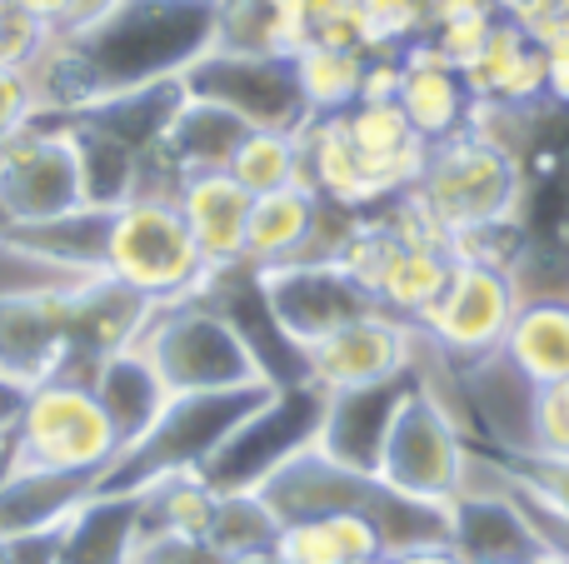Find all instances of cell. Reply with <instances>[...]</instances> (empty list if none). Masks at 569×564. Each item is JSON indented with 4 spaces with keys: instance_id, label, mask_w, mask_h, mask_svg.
<instances>
[{
    "instance_id": "cell-1",
    "label": "cell",
    "mask_w": 569,
    "mask_h": 564,
    "mask_svg": "<svg viewBox=\"0 0 569 564\" xmlns=\"http://www.w3.org/2000/svg\"><path fill=\"white\" fill-rule=\"evenodd\" d=\"M136 350L150 360V370L170 395H220V390H250L276 380L266 360L256 355V345L246 340V330L210 300L156 305Z\"/></svg>"
},
{
    "instance_id": "cell-2",
    "label": "cell",
    "mask_w": 569,
    "mask_h": 564,
    "mask_svg": "<svg viewBox=\"0 0 569 564\" xmlns=\"http://www.w3.org/2000/svg\"><path fill=\"white\" fill-rule=\"evenodd\" d=\"M100 270L116 285L146 295L150 305L200 300L220 275L216 265H206L176 195H130L126 205L110 210Z\"/></svg>"
},
{
    "instance_id": "cell-3",
    "label": "cell",
    "mask_w": 569,
    "mask_h": 564,
    "mask_svg": "<svg viewBox=\"0 0 569 564\" xmlns=\"http://www.w3.org/2000/svg\"><path fill=\"white\" fill-rule=\"evenodd\" d=\"M276 390H280L276 380H266V385L220 390V395H176L140 445L120 450L116 465L100 475L96 490L136 495V490L156 485V480H166V475H180V470H206L210 455H216Z\"/></svg>"
},
{
    "instance_id": "cell-4",
    "label": "cell",
    "mask_w": 569,
    "mask_h": 564,
    "mask_svg": "<svg viewBox=\"0 0 569 564\" xmlns=\"http://www.w3.org/2000/svg\"><path fill=\"white\" fill-rule=\"evenodd\" d=\"M120 455V435L90 380L50 375L26 390V405L10 430V465L60 470V475H106Z\"/></svg>"
},
{
    "instance_id": "cell-5",
    "label": "cell",
    "mask_w": 569,
    "mask_h": 564,
    "mask_svg": "<svg viewBox=\"0 0 569 564\" xmlns=\"http://www.w3.org/2000/svg\"><path fill=\"white\" fill-rule=\"evenodd\" d=\"M375 480L395 495L435 500V505H450L460 490H470V450H465L460 420L430 380L415 375V385L405 390Z\"/></svg>"
},
{
    "instance_id": "cell-6",
    "label": "cell",
    "mask_w": 569,
    "mask_h": 564,
    "mask_svg": "<svg viewBox=\"0 0 569 564\" xmlns=\"http://www.w3.org/2000/svg\"><path fill=\"white\" fill-rule=\"evenodd\" d=\"M425 195V205L440 215V225L450 230H475V225H500V220L520 215V190L525 170L510 150H500L495 140H485L480 130L465 125L460 135L435 140L425 175L415 185ZM520 225V220H515Z\"/></svg>"
},
{
    "instance_id": "cell-7",
    "label": "cell",
    "mask_w": 569,
    "mask_h": 564,
    "mask_svg": "<svg viewBox=\"0 0 569 564\" xmlns=\"http://www.w3.org/2000/svg\"><path fill=\"white\" fill-rule=\"evenodd\" d=\"M325 405H330V395H325L320 385H310V380L280 385L276 395L210 455V465L200 470V475H206L220 495H260L295 455H305V450L320 440Z\"/></svg>"
},
{
    "instance_id": "cell-8",
    "label": "cell",
    "mask_w": 569,
    "mask_h": 564,
    "mask_svg": "<svg viewBox=\"0 0 569 564\" xmlns=\"http://www.w3.org/2000/svg\"><path fill=\"white\" fill-rule=\"evenodd\" d=\"M76 210H90L76 125L70 115H40L0 145V215L10 220V230H26L66 220Z\"/></svg>"
},
{
    "instance_id": "cell-9",
    "label": "cell",
    "mask_w": 569,
    "mask_h": 564,
    "mask_svg": "<svg viewBox=\"0 0 569 564\" xmlns=\"http://www.w3.org/2000/svg\"><path fill=\"white\" fill-rule=\"evenodd\" d=\"M180 80H186V95L216 100V105H226L230 115L246 120L250 130H290V135H300V130L315 120L290 56L210 46Z\"/></svg>"
},
{
    "instance_id": "cell-10",
    "label": "cell",
    "mask_w": 569,
    "mask_h": 564,
    "mask_svg": "<svg viewBox=\"0 0 569 564\" xmlns=\"http://www.w3.org/2000/svg\"><path fill=\"white\" fill-rule=\"evenodd\" d=\"M96 275H106V270H96ZM86 280L90 275H66L50 285H26L0 295V375L26 390L50 375H66L76 360V320Z\"/></svg>"
},
{
    "instance_id": "cell-11",
    "label": "cell",
    "mask_w": 569,
    "mask_h": 564,
    "mask_svg": "<svg viewBox=\"0 0 569 564\" xmlns=\"http://www.w3.org/2000/svg\"><path fill=\"white\" fill-rule=\"evenodd\" d=\"M520 305L525 290L515 270L455 265L445 295L415 325H420V340H430V350L440 360H495Z\"/></svg>"
},
{
    "instance_id": "cell-12",
    "label": "cell",
    "mask_w": 569,
    "mask_h": 564,
    "mask_svg": "<svg viewBox=\"0 0 569 564\" xmlns=\"http://www.w3.org/2000/svg\"><path fill=\"white\" fill-rule=\"evenodd\" d=\"M256 280H260L270 320H276V330L295 350L315 345V340L335 335L350 320L380 310L375 295L340 260H290V265L256 270Z\"/></svg>"
},
{
    "instance_id": "cell-13",
    "label": "cell",
    "mask_w": 569,
    "mask_h": 564,
    "mask_svg": "<svg viewBox=\"0 0 569 564\" xmlns=\"http://www.w3.org/2000/svg\"><path fill=\"white\" fill-rule=\"evenodd\" d=\"M415 345H420V325L415 320H400L390 310H370V315L340 325L335 335L305 345L300 380L320 385L325 395L385 385V380H400L415 370Z\"/></svg>"
},
{
    "instance_id": "cell-14",
    "label": "cell",
    "mask_w": 569,
    "mask_h": 564,
    "mask_svg": "<svg viewBox=\"0 0 569 564\" xmlns=\"http://www.w3.org/2000/svg\"><path fill=\"white\" fill-rule=\"evenodd\" d=\"M540 545L520 495L505 490H460L450 500V550L465 564H520Z\"/></svg>"
},
{
    "instance_id": "cell-15",
    "label": "cell",
    "mask_w": 569,
    "mask_h": 564,
    "mask_svg": "<svg viewBox=\"0 0 569 564\" xmlns=\"http://www.w3.org/2000/svg\"><path fill=\"white\" fill-rule=\"evenodd\" d=\"M410 385H415V370L410 375H400V380H385V385L340 390V395H330L315 450L330 455L335 465H345V470L375 475L380 450H385V435H390V420H395V410H400V400H405V390Z\"/></svg>"
},
{
    "instance_id": "cell-16",
    "label": "cell",
    "mask_w": 569,
    "mask_h": 564,
    "mask_svg": "<svg viewBox=\"0 0 569 564\" xmlns=\"http://www.w3.org/2000/svg\"><path fill=\"white\" fill-rule=\"evenodd\" d=\"M400 110L405 120L415 125V135H425L435 145V140H450L460 135L465 125H470V110H475V95L470 85H465V75L450 66V60L435 50L430 36L410 40V46L400 50Z\"/></svg>"
},
{
    "instance_id": "cell-17",
    "label": "cell",
    "mask_w": 569,
    "mask_h": 564,
    "mask_svg": "<svg viewBox=\"0 0 569 564\" xmlns=\"http://www.w3.org/2000/svg\"><path fill=\"white\" fill-rule=\"evenodd\" d=\"M250 190L240 185L230 170H196L180 180L176 205L186 215L190 235H196L206 265L230 270L246 265V225H250Z\"/></svg>"
},
{
    "instance_id": "cell-18",
    "label": "cell",
    "mask_w": 569,
    "mask_h": 564,
    "mask_svg": "<svg viewBox=\"0 0 569 564\" xmlns=\"http://www.w3.org/2000/svg\"><path fill=\"white\" fill-rule=\"evenodd\" d=\"M96 475H60V470L0 465V540L56 535L66 520L96 495Z\"/></svg>"
},
{
    "instance_id": "cell-19",
    "label": "cell",
    "mask_w": 569,
    "mask_h": 564,
    "mask_svg": "<svg viewBox=\"0 0 569 564\" xmlns=\"http://www.w3.org/2000/svg\"><path fill=\"white\" fill-rule=\"evenodd\" d=\"M90 390H96V400L106 405L110 425H116V435H120V450L140 445V440L156 430V420L166 415V405L176 400L160 385V375L150 370V360L140 355L136 345L100 360V365L90 370Z\"/></svg>"
},
{
    "instance_id": "cell-20",
    "label": "cell",
    "mask_w": 569,
    "mask_h": 564,
    "mask_svg": "<svg viewBox=\"0 0 569 564\" xmlns=\"http://www.w3.org/2000/svg\"><path fill=\"white\" fill-rule=\"evenodd\" d=\"M320 205L325 200L310 185H284L250 200L246 265L270 270V265H290V260L310 255L315 230H320Z\"/></svg>"
},
{
    "instance_id": "cell-21",
    "label": "cell",
    "mask_w": 569,
    "mask_h": 564,
    "mask_svg": "<svg viewBox=\"0 0 569 564\" xmlns=\"http://www.w3.org/2000/svg\"><path fill=\"white\" fill-rule=\"evenodd\" d=\"M140 550V490H96L56 535V564H130Z\"/></svg>"
},
{
    "instance_id": "cell-22",
    "label": "cell",
    "mask_w": 569,
    "mask_h": 564,
    "mask_svg": "<svg viewBox=\"0 0 569 564\" xmlns=\"http://www.w3.org/2000/svg\"><path fill=\"white\" fill-rule=\"evenodd\" d=\"M500 360L510 365V375L525 380L530 390L560 385L569 375V300H560V295L525 300L510 335H505V345H500Z\"/></svg>"
},
{
    "instance_id": "cell-23",
    "label": "cell",
    "mask_w": 569,
    "mask_h": 564,
    "mask_svg": "<svg viewBox=\"0 0 569 564\" xmlns=\"http://www.w3.org/2000/svg\"><path fill=\"white\" fill-rule=\"evenodd\" d=\"M246 135H250V125L240 115H230L226 105L186 95V105L176 110L170 130L160 135L156 155L186 180V175H196V170H230V160H236Z\"/></svg>"
},
{
    "instance_id": "cell-24",
    "label": "cell",
    "mask_w": 569,
    "mask_h": 564,
    "mask_svg": "<svg viewBox=\"0 0 569 564\" xmlns=\"http://www.w3.org/2000/svg\"><path fill=\"white\" fill-rule=\"evenodd\" d=\"M276 555L280 564H365L385 550L370 515H315L280 530Z\"/></svg>"
},
{
    "instance_id": "cell-25",
    "label": "cell",
    "mask_w": 569,
    "mask_h": 564,
    "mask_svg": "<svg viewBox=\"0 0 569 564\" xmlns=\"http://www.w3.org/2000/svg\"><path fill=\"white\" fill-rule=\"evenodd\" d=\"M450 270H455L450 250L405 245L400 240L390 265H385V275H380V285H375V300H380V310H390V315H400V320H420L425 310L445 295Z\"/></svg>"
},
{
    "instance_id": "cell-26",
    "label": "cell",
    "mask_w": 569,
    "mask_h": 564,
    "mask_svg": "<svg viewBox=\"0 0 569 564\" xmlns=\"http://www.w3.org/2000/svg\"><path fill=\"white\" fill-rule=\"evenodd\" d=\"M295 75H300V90L315 115H345L350 105H360L365 50L310 40V46L295 56Z\"/></svg>"
},
{
    "instance_id": "cell-27",
    "label": "cell",
    "mask_w": 569,
    "mask_h": 564,
    "mask_svg": "<svg viewBox=\"0 0 569 564\" xmlns=\"http://www.w3.org/2000/svg\"><path fill=\"white\" fill-rule=\"evenodd\" d=\"M230 175L250 190V195H270L284 185H305V155H300V135L290 130H250L240 140Z\"/></svg>"
},
{
    "instance_id": "cell-28",
    "label": "cell",
    "mask_w": 569,
    "mask_h": 564,
    "mask_svg": "<svg viewBox=\"0 0 569 564\" xmlns=\"http://www.w3.org/2000/svg\"><path fill=\"white\" fill-rule=\"evenodd\" d=\"M280 530L284 525L276 520V510L266 505V495H220L206 545L220 560H230V555H246V550H276Z\"/></svg>"
},
{
    "instance_id": "cell-29",
    "label": "cell",
    "mask_w": 569,
    "mask_h": 564,
    "mask_svg": "<svg viewBox=\"0 0 569 564\" xmlns=\"http://www.w3.org/2000/svg\"><path fill=\"white\" fill-rule=\"evenodd\" d=\"M525 430H530V450H525V455L569 460V375L560 380V385L530 390V415H525Z\"/></svg>"
},
{
    "instance_id": "cell-30",
    "label": "cell",
    "mask_w": 569,
    "mask_h": 564,
    "mask_svg": "<svg viewBox=\"0 0 569 564\" xmlns=\"http://www.w3.org/2000/svg\"><path fill=\"white\" fill-rule=\"evenodd\" d=\"M50 40V26H40L36 16H26L20 6L0 0V66L6 70H30L40 60Z\"/></svg>"
},
{
    "instance_id": "cell-31",
    "label": "cell",
    "mask_w": 569,
    "mask_h": 564,
    "mask_svg": "<svg viewBox=\"0 0 569 564\" xmlns=\"http://www.w3.org/2000/svg\"><path fill=\"white\" fill-rule=\"evenodd\" d=\"M40 115H46V105H40L36 80H30L26 70H6V66H0V145H6V140H16L26 125H36Z\"/></svg>"
},
{
    "instance_id": "cell-32",
    "label": "cell",
    "mask_w": 569,
    "mask_h": 564,
    "mask_svg": "<svg viewBox=\"0 0 569 564\" xmlns=\"http://www.w3.org/2000/svg\"><path fill=\"white\" fill-rule=\"evenodd\" d=\"M120 6H126V0H70V16H66V26H60V30H70V36H80V30L100 26V20H106V16H116Z\"/></svg>"
},
{
    "instance_id": "cell-33",
    "label": "cell",
    "mask_w": 569,
    "mask_h": 564,
    "mask_svg": "<svg viewBox=\"0 0 569 564\" xmlns=\"http://www.w3.org/2000/svg\"><path fill=\"white\" fill-rule=\"evenodd\" d=\"M10 6H20L26 16H36L40 26H50V30H60L70 16V0H10Z\"/></svg>"
},
{
    "instance_id": "cell-34",
    "label": "cell",
    "mask_w": 569,
    "mask_h": 564,
    "mask_svg": "<svg viewBox=\"0 0 569 564\" xmlns=\"http://www.w3.org/2000/svg\"><path fill=\"white\" fill-rule=\"evenodd\" d=\"M20 405H26V385H16V380L0 375V430H16Z\"/></svg>"
},
{
    "instance_id": "cell-35",
    "label": "cell",
    "mask_w": 569,
    "mask_h": 564,
    "mask_svg": "<svg viewBox=\"0 0 569 564\" xmlns=\"http://www.w3.org/2000/svg\"><path fill=\"white\" fill-rule=\"evenodd\" d=\"M390 564H465L450 545H430V550H405V555H390Z\"/></svg>"
},
{
    "instance_id": "cell-36",
    "label": "cell",
    "mask_w": 569,
    "mask_h": 564,
    "mask_svg": "<svg viewBox=\"0 0 569 564\" xmlns=\"http://www.w3.org/2000/svg\"><path fill=\"white\" fill-rule=\"evenodd\" d=\"M520 564H569V550H560V545H550V540H540V545L530 550Z\"/></svg>"
},
{
    "instance_id": "cell-37",
    "label": "cell",
    "mask_w": 569,
    "mask_h": 564,
    "mask_svg": "<svg viewBox=\"0 0 569 564\" xmlns=\"http://www.w3.org/2000/svg\"><path fill=\"white\" fill-rule=\"evenodd\" d=\"M220 564H280V555H276V550H246V555H230Z\"/></svg>"
},
{
    "instance_id": "cell-38",
    "label": "cell",
    "mask_w": 569,
    "mask_h": 564,
    "mask_svg": "<svg viewBox=\"0 0 569 564\" xmlns=\"http://www.w3.org/2000/svg\"><path fill=\"white\" fill-rule=\"evenodd\" d=\"M0 564H10V540H0Z\"/></svg>"
},
{
    "instance_id": "cell-39",
    "label": "cell",
    "mask_w": 569,
    "mask_h": 564,
    "mask_svg": "<svg viewBox=\"0 0 569 564\" xmlns=\"http://www.w3.org/2000/svg\"><path fill=\"white\" fill-rule=\"evenodd\" d=\"M550 6H555V10H565V16H569V0H550Z\"/></svg>"
},
{
    "instance_id": "cell-40",
    "label": "cell",
    "mask_w": 569,
    "mask_h": 564,
    "mask_svg": "<svg viewBox=\"0 0 569 564\" xmlns=\"http://www.w3.org/2000/svg\"><path fill=\"white\" fill-rule=\"evenodd\" d=\"M365 564H390V555H375V560H365Z\"/></svg>"
}]
</instances>
